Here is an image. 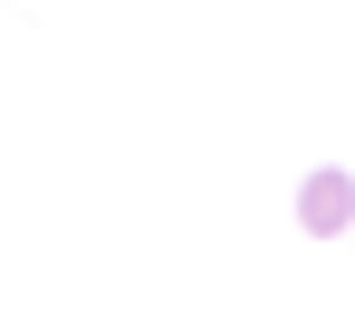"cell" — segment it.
Instances as JSON below:
<instances>
[{"label":"cell","mask_w":355,"mask_h":335,"mask_svg":"<svg viewBox=\"0 0 355 335\" xmlns=\"http://www.w3.org/2000/svg\"><path fill=\"white\" fill-rule=\"evenodd\" d=\"M297 230H307V239H346L355 230V172L346 163H317L297 182Z\"/></svg>","instance_id":"6da1fadb"},{"label":"cell","mask_w":355,"mask_h":335,"mask_svg":"<svg viewBox=\"0 0 355 335\" xmlns=\"http://www.w3.org/2000/svg\"><path fill=\"white\" fill-rule=\"evenodd\" d=\"M346 239H355V230H346Z\"/></svg>","instance_id":"7a4b0ae2"}]
</instances>
